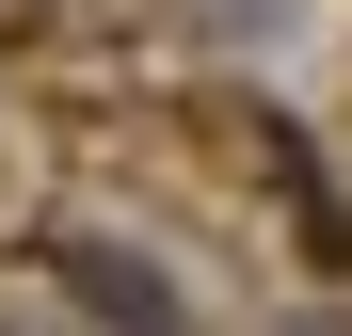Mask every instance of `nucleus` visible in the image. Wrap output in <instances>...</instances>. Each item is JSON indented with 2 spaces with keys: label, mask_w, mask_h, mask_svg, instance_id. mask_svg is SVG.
<instances>
[{
  "label": "nucleus",
  "mask_w": 352,
  "mask_h": 336,
  "mask_svg": "<svg viewBox=\"0 0 352 336\" xmlns=\"http://www.w3.org/2000/svg\"><path fill=\"white\" fill-rule=\"evenodd\" d=\"M65 289L96 304V336H192V320H176V289H160L144 256H96V240H80V256H65Z\"/></svg>",
  "instance_id": "1"
}]
</instances>
